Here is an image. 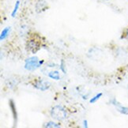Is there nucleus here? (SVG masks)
I'll list each match as a JSON object with an SVG mask.
<instances>
[{
	"instance_id": "obj_11",
	"label": "nucleus",
	"mask_w": 128,
	"mask_h": 128,
	"mask_svg": "<svg viewBox=\"0 0 128 128\" xmlns=\"http://www.w3.org/2000/svg\"><path fill=\"white\" fill-rule=\"evenodd\" d=\"M20 1L19 0H17L15 4H14V9H13V10L11 12V17L12 18H15L16 15H17V14L18 12V10H19V7H20Z\"/></svg>"
},
{
	"instance_id": "obj_1",
	"label": "nucleus",
	"mask_w": 128,
	"mask_h": 128,
	"mask_svg": "<svg viewBox=\"0 0 128 128\" xmlns=\"http://www.w3.org/2000/svg\"><path fill=\"white\" fill-rule=\"evenodd\" d=\"M44 63V60H40L37 56H30L24 60V69L29 71H34L40 68Z\"/></svg>"
},
{
	"instance_id": "obj_4",
	"label": "nucleus",
	"mask_w": 128,
	"mask_h": 128,
	"mask_svg": "<svg viewBox=\"0 0 128 128\" xmlns=\"http://www.w3.org/2000/svg\"><path fill=\"white\" fill-rule=\"evenodd\" d=\"M48 8V2L46 0H38L35 5V10L37 14L44 12Z\"/></svg>"
},
{
	"instance_id": "obj_14",
	"label": "nucleus",
	"mask_w": 128,
	"mask_h": 128,
	"mask_svg": "<svg viewBox=\"0 0 128 128\" xmlns=\"http://www.w3.org/2000/svg\"><path fill=\"white\" fill-rule=\"evenodd\" d=\"M109 103L112 104V105H113V106H115V107H116L118 104H120V102L118 101L116 98H113V99H111L110 100V101H109Z\"/></svg>"
},
{
	"instance_id": "obj_16",
	"label": "nucleus",
	"mask_w": 128,
	"mask_h": 128,
	"mask_svg": "<svg viewBox=\"0 0 128 128\" xmlns=\"http://www.w3.org/2000/svg\"><path fill=\"white\" fill-rule=\"evenodd\" d=\"M83 126H84L85 128H87L88 127V121L86 120H83Z\"/></svg>"
},
{
	"instance_id": "obj_8",
	"label": "nucleus",
	"mask_w": 128,
	"mask_h": 128,
	"mask_svg": "<svg viewBox=\"0 0 128 128\" xmlns=\"http://www.w3.org/2000/svg\"><path fill=\"white\" fill-rule=\"evenodd\" d=\"M116 108V110L119 112L120 114L128 116V107L124 106V105H122L120 103V104H118Z\"/></svg>"
},
{
	"instance_id": "obj_6",
	"label": "nucleus",
	"mask_w": 128,
	"mask_h": 128,
	"mask_svg": "<svg viewBox=\"0 0 128 128\" xmlns=\"http://www.w3.org/2000/svg\"><path fill=\"white\" fill-rule=\"evenodd\" d=\"M10 109L12 111L13 113V116H14V126H16L17 125V122H18V114L16 112V108L15 105H14V103L13 100L10 101Z\"/></svg>"
},
{
	"instance_id": "obj_15",
	"label": "nucleus",
	"mask_w": 128,
	"mask_h": 128,
	"mask_svg": "<svg viewBox=\"0 0 128 128\" xmlns=\"http://www.w3.org/2000/svg\"><path fill=\"white\" fill-rule=\"evenodd\" d=\"M57 66V65L56 63H49L48 64V67H50V68H54V67H56Z\"/></svg>"
},
{
	"instance_id": "obj_9",
	"label": "nucleus",
	"mask_w": 128,
	"mask_h": 128,
	"mask_svg": "<svg viewBox=\"0 0 128 128\" xmlns=\"http://www.w3.org/2000/svg\"><path fill=\"white\" fill-rule=\"evenodd\" d=\"M10 29L11 28L10 27H6L2 29V31L1 32V34H0V40L2 41L4 40L5 39H6V37L8 36L10 32Z\"/></svg>"
},
{
	"instance_id": "obj_12",
	"label": "nucleus",
	"mask_w": 128,
	"mask_h": 128,
	"mask_svg": "<svg viewBox=\"0 0 128 128\" xmlns=\"http://www.w3.org/2000/svg\"><path fill=\"white\" fill-rule=\"evenodd\" d=\"M102 96H103V93L102 92L97 93V94H96L94 96H92L91 99L90 100V104H94V103H96L97 100H99L100 99V97Z\"/></svg>"
},
{
	"instance_id": "obj_7",
	"label": "nucleus",
	"mask_w": 128,
	"mask_h": 128,
	"mask_svg": "<svg viewBox=\"0 0 128 128\" xmlns=\"http://www.w3.org/2000/svg\"><path fill=\"white\" fill-rule=\"evenodd\" d=\"M48 78H50L51 79H53V80H56V81L60 80V72L58 70H52L50 72H48Z\"/></svg>"
},
{
	"instance_id": "obj_5",
	"label": "nucleus",
	"mask_w": 128,
	"mask_h": 128,
	"mask_svg": "<svg viewBox=\"0 0 128 128\" xmlns=\"http://www.w3.org/2000/svg\"><path fill=\"white\" fill-rule=\"evenodd\" d=\"M40 47H39V44H37L36 41L31 40H28L27 43V48L28 51H30L32 53H36L39 49Z\"/></svg>"
},
{
	"instance_id": "obj_13",
	"label": "nucleus",
	"mask_w": 128,
	"mask_h": 128,
	"mask_svg": "<svg viewBox=\"0 0 128 128\" xmlns=\"http://www.w3.org/2000/svg\"><path fill=\"white\" fill-rule=\"evenodd\" d=\"M60 69L61 70V71L64 74H66V65H65V62H64L63 60H61V63H60Z\"/></svg>"
},
{
	"instance_id": "obj_17",
	"label": "nucleus",
	"mask_w": 128,
	"mask_h": 128,
	"mask_svg": "<svg viewBox=\"0 0 128 128\" xmlns=\"http://www.w3.org/2000/svg\"><path fill=\"white\" fill-rule=\"evenodd\" d=\"M125 39L128 40V28L126 29V31L125 32Z\"/></svg>"
},
{
	"instance_id": "obj_3",
	"label": "nucleus",
	"mask_w": 128,
	"mask_h": 128,
	"mask_svg": "<svg viewBox=\"0 0 128 128\" xmlns=\"http://www.w3.org/2000/svg\"><path fill=\"white\" fill-rule=\"evenodd\" d=\"M33 86L37 90L40 91H47L51 87V83L48 81H45L44 79L37 80L35 83H34Z\"/></svg>"
},
{
	"instance_id": "obj_18",
	"label": "nucleus",
	"mask_w": 128,
	"mask_h": 128,
	"mask_svg": "<svg viewBox=\"0 0 128 128\" xmlns=\"http://www.w3.org/2000/svg\"><path fill=\"white\" fill-rule=\"evenodd\" d=\"M102 1H107V0H102Z\"/></svg>"
},
{
	"instance_id": "obj_19",
	"label": "nucleus",
	"mask_w": 128,
	"mask_h": 128,
	"mask_svg": "<svg viewBox=\"0 0 128 128\" xmlns=\"http://www.w3.org/2000/svg\"><path fill=\"white\" fill-rule=\"evenodd\" d=\"M127 88H128V85H127Z\"/></svg>"
},
{
	"instance_id": "obj_2",
	"label": "nucleus",
	"mask_w": 128,
	"mask_h": 128,
	"mask_svg": "<svg viewBox=\"0 0 128 128\" xmlns=\"http://www.w3.org/2000/svg\"><path fill=\"white\" fill-rule=\"evenodd\" d=\"M50 115L54 120L61 121L66 119L68 116L66 110L61 105H56L52 108Z\"/></svg>"
},
{
	"instance_id": "obj_10",
	"label": "nucleus",
	"mask_w": 128,
	"mask_h": 128,
	"mask_svg": "<svg viewBox=\"0 0 128 128\" xmlns=\"http://www.w3.org/2000/svg\"><path fill=\"white\" fill-rule=\"evenodd\" d=\"M43 126L46 127V128H60V127H61V125L57 124L56 122L49 121V122H46V124H44V125Z\"/></svg>"
}]
</instances>
